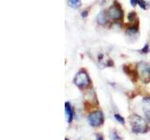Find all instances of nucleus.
<instances>
[{"label": "nucleus", "instance_id": "1", "mask_svg": "<svg viewBox=\"0 0 150 140\" xmlns=\"http://www.w3.org/2000/svg\"><path fill=\"white\" fill-rule=\"evenodd\" d=\"M129 123L132 129V132L135 134H143L148 131L147 123L145 120L138 115H132L129 118Z\"/></svg>", "mask_w": 150, "mask_h": 140}, {"label": "nucleus", "instance_id": "2", "mask_svg": "<svg viewBox=\"0 0 150 140\" xmlns=\"http://www.w3.org/2000/svg\"><path fill=\"white\" fill-rule=\"evenodd\" d=\"M137 74L140 79L144 83L150 81V64L146 63H139L137 65Z\"/></svg>", "mask_w": 150, "mask_h": 140}, {"label": "nucleus", "instance_id": "3", "mask_svg": "<svg viewBox=\"0 0 150 140\" xmlns=\"http://www.w3.org/2000/svg\"><path fill=\"white\" fill-rule=\"evenodd\" d=\"M88 123L93 127H97V126H100L103 123L104 121V117L101 111H95L93 113L89 114L87 117Z\"/></svg>", "mask_w": 150, "mask_h": 140}, {"label": "nucleus", "instance_id": "4", "mask_svg": "<svg viewBox=\"0 0 150 140\" xmlns=\"http://www.w3.org/2000/svg\"><path fill=\"white\" fill-rule=\"evenodd\" d=\"M74 83L80 88H86L90 84V78H89L88 75L86 72L81 71L75 76Z\"/></svg>", "mask_w": 150, "mask_h": 140}, {"label": "nucleus", "instance_id": "5", "mask_svg": "<svg viewBox=\"0 0 150 140\" xmlns=\"http://www.w3.org/2000/svg\"><path fill=\"white\" fill-rule=\"evenodd\" d=\"M116 5H117V3H115V5H112V6L109 8V10H108V15H109V17L111 19H112V20L118 21L123 17V11H122L121 7L116 6Z\"/></svg>", "mask_w": 150, "mask_h": 140}, {"label": "nucleus", "instance_id": "6", "mask_svg": "<svg viewBox=\"0 0 150 140\" xmlns=\"http://www.w3.org/2000/svg\"><path fill=\"white\" fill-rule=\"evenodd\" d=\"M65 110H66V119H67L68 123H71L73 120V110L70 106L69 103H66L65 104Z\"/></svg>", "mask_w": 150, "mask_h": 140}, {"label": "nucleus", "instance_id": "7", "mask_svg": "<svg viewBox=\"0 0 150 140\" xmlns=\"http://www.w3.org/2000/svg\"><path fill=\"white\" fill-rule=\"evenodd\" d=\"M142 107H143V110L145 113L148 118L150 119V97H146L144 98L143 100V103H142Z\"/></svg>", "mask_w": 150, "mask_h": 140}, {"label": "nucleus", "instance_id": "8", "mask_svg": "<svg viewBox=\"0 0 150 140\" xmlns=\"http://www.w3.org/2000/svg\"><path fill=\"white\" fill-rule=\"evenodd\" d=\"M108 21V18L106 15V12L105 11H100V14L98 15L97 17V22L100 23V24H105Z\"/></svg>", "mask_w": 150, "mask_h": 140}, {"label": "nucleus", "instance_id": "9", "mask_svg": "<svg viewBox=\"0 0 150 140\" xmlns=\"http://www.w3.org/2000/svg\"><path fill=\"white\" fill-rule=\"evenodd\" d=\"M68 4L69 6H70L73 8H78L81 6V0H69Z\"/></svg>", "mask_w": 150, "mask_h": 140}, {"label": "nucleus", "instance_id": "10", "mask_svg": "<svg viewBox=\"0 0 150 140\" xmlns=\"http://www.w3.org/2000/svg\"><path fill=\"white\" fill-rule=\"evenodd\" d=\"M137 33H138V29H137V27H135V26L129 27L128 28V30H127V34H129V35H135V34H137Z\"/></svg>", "mask_w": 150, "mask_h": 140}, {"label": "nucleus", "instance_id": "11", "mask_svg": "<svg viewBox=\"0 0 150 140\" xmlns=\"http://www.w3.org/2000/svg\"><path fill=\"white\" fill-rule=\"evenodd\" d=\"M138 5L144 9L147 8V4H146V2L144 1V0H138Z\"/></svg>", "mask_w": 150, "mask_h": 140}, {"label": "nucleus", "instance_id": "12", "mask_svg": "<svg viewBox=\"0 0 150 140\" xmlns=\"http://www.w3.org/2000/svg\"><path fill=\"white\" fill-rule=\"evenodd\" d=\"M115 118L116 120L118 121V123H120L121 124H125V120H124L123 117H121V116L118 115V114H115Z\"/></svg>", "mask_w": 150, "mask_h": 140}, {"label": "nucleus", "instance_id": "13", "mask_svg": "<svg viewBox=\"0 0 150 140\" xmlns=\"http://www.w3.org/2000/svg\"><path fill=\"white\" fill-rule=\"evenodd\" d=\"M111 136H112V140H121V138L119 137V135L117 134L115 132L112 133V135H111Z\"/></svg>", "mask_w": 150, "mask_h": 140}, {"label": "nucleus", "instance_id": "14", "mask_svg": "<svg viewBox=\"0 0 150 140\" xmlns=\"http://www.w3.org/2000/svg\"><path fill=\"white\" fill-rule=\"evenodd\" d=\"M135 17H136V13H135V12H130V13L129 14V16H128V18H129V21H132Z\"/></svg>", "mask_w": 150, "mask_h": 140}, {"label": "nucleus", "instance_id": "15", "mask_svg": "<svg viewBox=\"0 0 150 140\" xmlns=\"http://www.w3.org/2000/svg\"><path fill=\"white\" fill-rule=\"evenodd\" d=\"M148 48H149V47H148V44H146V45L144 46V49H142V50H140V51H141V53H146V52H148Z\"/></svg>", "mask_w": 150, "mask_h": 140}, {"label": "nucleus", "instance_id": "16", "mask_svg": "<svg viewBox=\"0 0 150 140\" xmlns=\"http://www.w3.org/2000/svg\"><path fill=\"white\" fill-rule=\"evenodd\" d=\"M130 4L132 7H136L138 5V0H130Z\"/></svg>", "mask_w": 150, "mask_h": 140}, {"label": "nucleus", "instance_id": "17", "mask_svg": "<svg viewBox=\"0 0 150 140\" xmlns=\"http://www.w3.org/2000/svg\"><path fill=\"white\" fill-rule=\"evenodd\" d=\"M87 14H88V11H87V10H84V11H83V12H82V17L86 18V17L87 16Z\"/></svg>", "mask_w": 150, "mask_h": 140}, {"label": "nucleus", "instance_id": "18", "mask_svg": "<svg viewBox=\"0 0 150 140\" xmlns=\"http://www.w3.org/2000/svg\"><path fill=\"white\" fill-rule=\"evenodd\" d=\"M97 140H103V137L100 136V135H98V136H97Z\"/></svg>", "mask_w": 150, "mask_h": 140}, {"label": "nucleus", "instance_id": "19", "mask_svg": "<svg viewBox=\"0 0 150 140\" xmlns=\"http://www.w3.org/2000/svg\"><path fill=\"white\" fill-rule=\"evenodd\" d=\"M66 140H69V139H66Z\"/></svg>", "mask_w": 150, "mask_h": 140}]
</instances>
